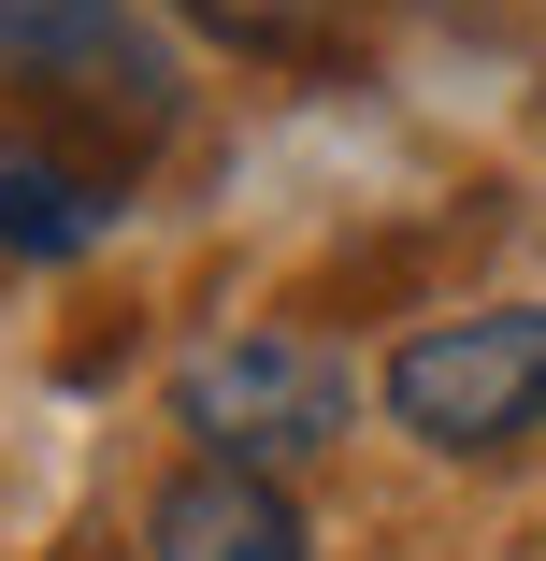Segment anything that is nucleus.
I'll use <instances>...</instances> for the list:
<instances>
[{"label": "nucleus", "instance_id": "1", "mask_svg": "<svg viewBox=\"0 0 546 561\" xmlns=\"http://www.w3.org/2000/svg\"><path fill=\"white\" fill-rule=\"evenodd\" d=\"M173 417H187L201 461H231V476H274V490H288V461L346 446L360 375L316 346V331H231V346H201V360L173 375Z\"/></svg>", "mask_w": 546, "mask_h": 561}, {"label": "nucleus", "instance_id": "2", "mask_svg": "<svg viewBox=\"0 0 546 561\" xmlns=\"http://www.w3.org/2000/svg\"><path fill=\"white\" fill-rule=\"evenodd\" d=\"M388 417L431 446V461H503V446H532L546 432V302L431 317L388 360Z\"/></svg>", "mask_w": 546, "mask_h": 561}, {"label": "nucleus", "instance_id": "3", "mask_svg": "<svg viewBox=\"0 0 546 561\" xmlns=\"http://www.w3.org/2000/svg\"><path fill=\"white\" fill-rule=\"evenodd\" d=\"M0 87L86 116L101 145H159L187 116V72L130 0H0Z\"/></svg>", "mask_w": 546, "mask_h": 561}, {"label": "nucleus", "instance_id": "4", "mask_svg": "<svg viewBox=\"0 0 546 561\" xmlns=\"http://www.w3.org/2000/svg\"><path fill=\"white\" fill-rule=\"evenodd\" d=\"M144 561H302V504H288L274 476L187 461V476L144 504Z\"/></svg>", "mask_w": 546, "mask_h": 561}, {"label": "nucleus", "instance_id": "5", "mask_svg": "<svg viewBox=\"0 0 546 561\" xmlns=\"http://www.w3.org/2000/svg\"><path fill=\"white\" fill-rule=\"evenodd\" d=\"M116 231V187L58 145H0V260H86Z\"/></svg>", "mask_w": 546, "mask_h": 561}, {"label": "nucleus", "instance_id": "6", "mask_svg": "<svg viewBox=\"0 0 546 561\" xmlns=\"http://www.w3.org/2000/svg\"><path fill=\"white\" fill-rule=\"evenodd\" d=\"M231 58H346V0H173Z\"/></svg>", "mask_w": 546, "mask_h": 561}, {"label": "nucleus", "instance_id": "7", "mask_svg": "<svg viewBox=\"0 0 546 561\" xmlns=\"http://www.w3.org/2000/svg\"><path fill=\"white\" fill-rule=\"evenodd\" d=\"M72 561H101V547H72Z\"/></svg>", "mask_w": 546, "mask_h": 561}]
</instances>
